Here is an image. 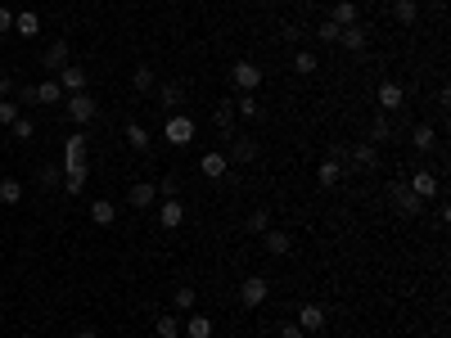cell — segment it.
Wrapping results in <instances>:
<instances>
[{
	"mask_svg": "<svg viewBox=\"0 0 451 338\" xmlns=\"http://www.w3.org/2000/svg\"><path fill=\"white\" fill-rule=\"evenodd\" d=\"M14 32H18V36H28V41H32V36L41 32V18H36L32 9H23V14H14Z\"/></svg>",
	"mask_w": 451,
	"mask_h": 338,
	"instance_id": "24",
	"label": "cell"
},
{
	"mask_svg": "<svg viewBox=\"0 0 451 338\" xmlns=\"http://www.w3.org/2000/svg\"><path fill=\"white\" fill-rule=\"evenodd\" d=\"M266 231H271V212L258 208V212L249 216V235H266Z\"/></svg>",
	"mask_w": 451,
	"mask_h": 338,
	"instance_id": "34",
	"label": "cell"
},
{
	"mask_svg": "<svg viewBox=\"0 0 451 338\" xmlns=\"http://www.w3.org/2000/svg\"><path fill=\"white\" fill-rule=\"evenodd\" d=\"M393 140V122H388V117H375L370 122V144H388Z\"/></svg>",
	"mask_w": 451,
	"mask_h": 338,
	"instance_id": "32",
	"label": "cell"
},
{
	"mask_svg": "<svg viewBox=\"0 0 451 338\" xmlns=\"http://www.w3.org/2000/svg\"><path fill=\"white\" fill-rule=\"evenodd\" d=\"M280 41H302V28H280Z\"/></svg>",
	"mask_w": 451,
	"mask_h": 338,
	"instance_id": "45",
	"label": "cell"
},
{
	"mask_svg": "<svg viewBox=\"0 0 451 338\" xmlns=\"http://www.w3.org/2000/svg\"><path fill=\"white\" fill-rule=\"evenodd\" d=\"M9 131H14V140H32V136H36V122H28V117H18V122L9 127Z\"/></svg>",
	"mask_w": 451,
	"mask_h": 338,
	"instance_id": "40",
	"label": "cell"
},
{
	"mask_svg": "<svg viewBox=\"0 0 451 338\" xmlns=\"http://www.w3.org/2000/svg\"><path fill=\"white\" fill-rule=\"evenodd\" d=\"M280 338H302V330L298 325H280Z\"/></svg>",
	"mask_w": 451,
	"mask_h": 338,
	"instance_id": "47",
	"label": "cell"
},
{
	"mask_svg": "<svg viewBox=\"0 0 451 338\" xmlns=\"http://www.w3.org/2000/svg\"><path fill=\"white\" fill-rule=\"evenodd\" d=\"M0 203H5V208H14V203H23V185L14 176H5L0 180Z\"/></svg>",
	"mask_w": 451,
	"mask_h": 338,
	"instance_id": "26",
	"label": "cell"
},
{
	"mask_svg": "<svg viewBox=\"0 0 451 338\" xmlns=\"http://www.w3.org/2000/svg\"><path fill=\"white\" fill-rule=\"evenodd\" d=\"M91 221H95V226H113V221H118V208H113L108 199H95V203H91Z\"/></svg>",
	"mask_w": 451,
	"mask_h": 338,
	"instance_id": "22",
	"label": "cell"
},
{
	"mask_svg": "<svg viewBox=\"0 0 451 338\" xmlns=\"http://www.w3.org/2000/svg\"><path fill=\"white\" fill-rule=\"evenodd\" d=\"M64 163H86V136H68V144H64Z\"/></svg>",
	"mask_w": 451,
	"mask_h": 338,
	"instance_id": "27",
	"label": "cell"
},
{
	"mask_svg": "<svg viewBox=\"0 0 451 338\" xmlns=\"http://www.w3.org/2000/svg\"><path fill=\"white\" fill-rule=\"evenodd\" d=\"M226 163H230L226 153H217V149H208V153H203V158H199V172H208V176L217 180V176H226Z\"/></svg>",
	"mask_w": 451,
	"mask_h": 338,
	"instance_id": "20",
	"label": "cell"
},
{
	"mask_svg": "<svg viewBox=\"0 0 451 338\" xmlns=\"http://www.w3.org/2000/svg\"><path fill=\"white\" fill-rule=\"evenodd\" d=\"M86 172H91L86 163H64V190L68 194H81V190H86Z\"/></svg>",
	"mask_w": 451,
	"mask_h": 338,
	"instance_id": "12",
	"label": "cell"
},
{
	"mask_svg": "<svg viewBox=\"0 0 451 338\" xmlns=\"http://www.w3.org/2000/svg\"><path fill=\"white\" fill-rule=\"evenodd\" d=\"M18 117H23L18 113V100H0V127H14Z\"/></svg>",
	"mask_w": 451,
	"mask_h": 338,
	"instance_id": "36",
	"label": "cell"
},
{
	"mask_svg": "<svg viewBox=\"0 0 451 338\" xmlns=\"http://www.w3.org/2000/svg\"><path fill=\"white\" fill-rule=\"evenodd\" d=\"M68 64V41L59 36V41L45 45V54H41V68H64Z\"/></svg>",
	"mask_w": 451,
	"mask_h": 338,
	"instance_id": "14",
	"label": "cell"
},
{
	"mask_svg": "<svg viewBox=\"0 0 451 338\" xmlns=\"http://www.w3.org/2000/svg\"><path fill=\"white\" fill-rule=\"evenodd\" d=\"M266 293H271V284H266L262 275H249V280L239 284V303H244V307H262Z\"/></svg>",
	"mask_w": 451,
	"mask_h": 338,
	"instance_id": "6",
	"label": "cell"
},
{
	"mask_svg": "<svg viewBox=\"0 0 451 338\" xmlns=\"http://www.w3.org/2000/svg\"><path fill=\"white\" fill-rule=\"evenodd\" d=\"M411 144H416L420 153H429V149H438V131H433L429 122H420L416 131H411Z\"/></svg>",
	"mask_w": 451,
	"mask_h": 338,
	"instance_id": "19",
	"label": "cell"
},
{
	"mask_svg": "<svg viewBox=\"0 0 451 338\" xmlns=\"http://www.w3.org/2000/svg\"><path fill=\"white\" fill-rule=\"evenodd\" d=\"M230 158H235V163H253V158H258V140L235 136V140H230Z\"/></svg>",
	"mask_w": 451,
	"mask_h": 338,
	"instance_id": "15",
	"label": "cell"
},
{
	"mask_svg": "<svg viewBox=\"0 0 451 338\" xmlns=\"http://www.w3.org/2000/svg\"><path fill=\"white\" fill-rule=\"evenodd\" d=\"M330 23H338V28H352V23H357V5H352V0H338L334 14H330Z\"/></svg>",
	"mask_w": 451,
	"mask_h": 338,
	"instance_id": "29",
	"label": "cell"
},
{
	"mask_svg": "<svg viewBox=\"0 0 451 338\" xmlns=\"http://www.w3.org/2000/svg\"><path fill=\"white\" fill-rule=\"evenodd\" d=\"M185 334L190 338H212V316H190L185 320Z\"/></svg>",
	"mask_w": 451,
	"mask_h": 338,
	"instance_id": "31",
	"label": "cell"
},
{
	"mask_svg": "<svg viewBox=\"0 0 451 338\" xmlns=\"http://www.w3.org/2000/svg\"><path fill=\"white\" fill-rule=\"evenodd\" d=\"M0 32H14V14H9L5 5H0Z\"/></svg>",
	"mask_w": 451,
	"mask_h": 338,
	"instance_id": "44",
	"label": "cell"
},
{
	"mask_svg": "<svg viewBox=\"0 0 451 338\" xmlns=\"http://www.w3.org/2000/svg\"><path fill=\"white\" fill-rule=\"evenodd\" d=\"M393 18L401 23V28H411V23L420 18V5H416V0H397V5H393Z\"/></svg>",
	"mask_w": 451,
	"mask_h": 338,
	"instance_id": "25",
	"label": "cell"
},
{
	"mask_svg": "<svg viewBox=\"0 0 451 338\" xmlns=\"http://www.w3.org/2000/svg\"><path fill=\"white\" fill-rule=\"evenodd\" d=\"M212 122L222 127V131L235 127V100H222V104H217V108H212Z\"/></svg>",
	"mask_w": 451,
	"mask_h": 338,
	"instance_id": "28",
	"label": "cell"
},
{
	"mask_svg": "<svg viewBox=\"0 0 451 338\" xmlns=\"http://www.w3.org/2000/svg\"><path fill=\"white\" fill-rule=\"evenodd\" d=\"M59 72H64V77H59V86H64L68 95H81V91H86V68H81V64H64Z\"/></svg>",
	"mask_w": 451,
	"mask_h": 338,
	"instance_id": "9",
	"label": "cell"
},
{
	"mask_svg": "<svg viewBox=\"0 0 451 338\" xmlns=\"http://www.w3.org/2000/svg\"><path fill=\"white\" fill-rule=\"evenodd\" d=\"M230 81H235V91H239V95H253V91L262 86V68L244 59V64H235V68H230Z\"/></svg>",
	"mask_w": 451,
	"mask_h": 338,
	"instance_id": "3",
	"label": "cell"
},
{
	"mask_svg": "<svg viewBox=\"0 0 451 338\" xmlns=\"http://www.w3.org/2000/svg\"><path fill=\"white\" fill-rule=\"evenodd\" d=\"M77 338H100V334H95V330H81V334H77Z\"/></svg>",
	"mask_w": 451,
	"mask_h": 338,
	"instance_id": "48",
	"label": "cell"
},
{
	"mask_svg": "<svg viewBox=\"0 0 451 338\" xmlns=\"http://www.w3.org/2000/svg\"><path fill=\"white\" fill-rule=\"evenodd\" d=\"M352 167H379V144H370V140L352 144V149H348V163H343V172H352Z\"/></svg>",
	"mask_w": 451,
	"mask_h": 338,
	"instance_id": "5",
	"label": "cell"
},
{
	"mask_svg": "<svg viewBox=\"0 0 451 338\" xmlns=\"http://www.w3.org/2000/svg\"><path fill=\"white\" fill-rule=\"evenodd\" d=\"M294 72L312 77V72H316V54H312V50H298V54H294Z\"/></svg>",
	"mask_w": 451,
	"mask_h": 338,
	"instance_id": "37",
	"label": "cell"
},
{
	"mask_svg": "<svg viewBox=\"0 0 451 338\" xmlns=\"http://www.w3.org/2000/svg\"><path fill=\"white\" fill-rule=\"evenodd\" d=\"M316 180H321L325 190H334L338 180H343V163H334V158H325L321 167H316Z\"/></svg>",
	"mask_w": 451,
	"mask_h": 338,
	"instance_id": "16",
	"label": "cell"
},
{
	"mask_svg": "<svg viewBox=\"0 0 451 338\" xmlns=\"http://www.w3.org/2000/svg\"><path fill=\"white\" fill-rule=\"evenodd\" d=\"M375 100H379V108H384V113H397V108L406 104V91H401L397 81H384V86H379V95H375Z\"/></svg>",
	"mask_w": 451,
	"mask_h": 338,
	"instance_id": "11",
	"label": "cell"
},
{
	"mask_svg": "<svg viewBox=\"0 0 451 338\" xmlns=\"http://www.w3.org/2000/svg\"><path fill=\"white\" fill-rule=\"evenodd\" d=\"M338 32H343V28H338V23H330V18L316 28V36H321V41H338Z\"/></svg>",
	"mask_w": 451,
	"mask_h": 338,
	"instance_id": "41",
	"label": "cell"
},
{
	"mask_svg": "<svg viewBox=\"0 0 451 338\" xmlns=\"http://www.w3.org/2000/svg\"><path fill=\"white\" fill-rule=\"evenodd\" d=\"M131 86H136V95H149L158 81H154V68L149 64H136V72H131Z\"/></svg>",
	"mask_w": 451,
	"mask_h": 338,
	"instance_id": "23",
	"label": "cell"
},
{
	"mask_svg": "<svg viewBox=\"0 0 451 338\" xmlns=\"http://www.w3.org/2000/svg\"><path fill=\"white\" fill-rule=\"evenodd\" d=\"M338 45H348L352 54H361V50H365V28H361V23L343 28V32H338Z\"/></svg>",
	"mask_w": 451,
	"mask_h": 338,
	"instance_id": "18",
	"label": "cell"
},
{
	"mask_svg": "<svg viewBox=\"0 0 451 338\" xmlns=\"http://www.w3.org/2000/svg\"><path fill=\"white\" fill-rule=\"evenodd\" d=\"M262 244H266V252H271V257H285V252L294 248V239H289L285 231H266V235H262Z\"/></svg>",
	"mask_w": 451,
	"mask_h": 338,
	"instance_id": "17",
	"label": "cell"
},
{
	"mask_svg": "<svg viewBox=\"0 0 451 338\" xmlns=\"http://www.w3.org/2000/svg\"><path fill=\"white\" fill-rule=\"evenodd\" d=\"M406 185H411V194H416L420 203H429V199H443V180H438L433 172H416V176L406 180Z\"/></svg>",
	"mask_w": 451,
	"mask_h": 338,
	"instance_id": "4",
	"label": "cell"
},
{
	"mask_svg": "<svg viewBox=\"0 0 451 338\" xmlns=\"http://www.w3.org/2000/svg\"><path fill=\"white\" fill-rule=\"evenodd\" d=\"M9 91H14V77H9V72L0 68V95H9Z\"/></svg>",
	"mask_w": 451,
	"mask_h": 338,
	"instance_id": "46",
	"label": "cell"
},
{
	"mask_svg": "<svg viewBox=\"0 0 451 338\" xmlns=\"http://www.w3.org/2000/svg\"><path fill=\"white\" fill-rule=\"evenodd\" d=\"M235 113H239V117H258V113H262V104L253 100V95H239V100H235Z\"/></svg>",
	"mask_w": 451,
	"mask_h": 338,
	"instance_id": "38",
	"label": "cell"
},
{
	"mask_svg": "<svg viewBox=\"0 0 451 338\" xmlns=\"http://www.w3.org/2000/svg\"><path fill=\"white\" fill-rule=\"evenodd\" d=\"M154 199H158V185H149V180H136V185H131V194H127L131 208H154Z\"/></svg>",
	"mask_w": 451,
	"mask_h": 338,
	"instance_id": "13",
	"label": "cell"
},
{
	"mask_svg": "<svg viewBox=\"0 0 451 338\" xmlns=\"http://www.w3.org/2000/svg\"><path fill=\"white\" fill-rule=\"evenodd\" d=\"M64 100V86H59V81H41V86H36V104H59Z\"/></svg>",
	"mask_w": 451,
	"mask_h": 338,
	"instance_id": "30",
	"label": "cell"
},
{
	"mask_svg": "<svg viewBox=\"0 0 451 338\" xmlns=\"http://www.w3.org/2000/svg\"><path fill=\"white\" fill-rule=\"evenodd\" d=\"M388 199H393V208H397L401 216H420V212H424V203L411 194L406 180H393V185H388Z\"/></svg>",
	"mask_w": 451,
	"mask_h": 338,
	"instance_id": "2",
	"label": "cell"
},
{
	"mask_svg": "<svg viewBox=\"0 0 451 338\" xmlns=\"http://www.w3.org/2000/svg\"><path fill=\"white\" fill-rule=\"evenodd\" d=\"M158 190H163V194H167V199H176V190H181V180H176V176H163V180H158Z\"/></svg>",
	"mask_w": 451,
	"mask_h": 338,
	"instance_id": "43",
	"label": "cell"
},
{
	"mask_svg": "<svg viewBox=\"0 0 451 338\" xmlns=\"http://www.w3.org/2000/svg\"><path fill=\"white\" fill-rule=\"evenodd\" d=\"M172 303H176V311H190V307H194V289H190V284H181Z\"/></svg>",
	"mask_w": 451,
	"mask_h": 338,
	"instance_id": "39",
	"label": "cell"
},
{
	"mask_svg": "<svg viewBox=\"0 0 451 338\" xmlns=\"http://www.w3.org/2000/svg\"><path fill=\"white\" fill-rule=\"evenodd\" d=\"M59 180H64V176H59V167H55V163H45V167H41V185H50V190H55Z\"/></svg>",
	"mask_w": 451,
	"mask_h": 338,
	"instance_id": "42",
	"label": "cell"
},
{
	"mask_svg": "<svg viewBox=\"0 0 451 338\" xmlns=\"http://www.w3.org/2000/svg\"><path fill=\"white\" fill-rule=\"evenodd\" d=\"M127 144H131V149H149V131H144L140 122H131L127 127Z\"/></svg>",
	"mask_w": 451,
	"mask_h": 338,
	"instance_id": "33",
	"label": "cell"
},
{
	"mask_svg": "<svg viewBox=\"0 0 451 338\" xmlns=\"http://www.w3.org/2000/svg\"><path fill=\"white\" fill-rule=\"evenodd\" d=\"M64 108H68V117H72V122H91V117L100 113V104H95L86 91H81V95H68V104H64Z\"/></svg>",
	"mask_w": 451,
	"mask_h": 338,
	"instance_id": "7",
	"label": "cell"
},
{
	"mask_svg": "<svg viewBox=\"0 0 451 338\" xmlns=\"http://www.w3.org/2000/svg\"><path fill=\"white\" fill-rule=\"evenodd\" d=\"M163 140L172 144V149H185V144L194 140V117H185V113H167V122H163Z\"/></svg>",
	"mask_w": 451,
	"mask_h": 338,
	"instance_id": "1",
	"label": "cell"
},
{
	"mask_svg": "<svg viewBox=\"0 0 451 338\" xmlns=\"http://www.w3.org/2000/svg\"><path fill=\"white\" fill-rule=\"evenodd\" d=\"M154 330H158V338H176V334H181V320H176V316H158Z\"/></svg>",
	"mask_w": 451,
	"mask_h": 338,
	"instance_id": "35",
	"label": "cell"
},
{
	"mask_svg": "<svg viewBox=\"0 0 451 338\" xmlns=\"http://www.w3.org/2000/svg\"><path fill=\"white\" fill-rule=\"evenodd\" d=\"M294 325H298L302 334H316V330H325V307H321V303H302V307H298V320H294Z\"/></svg>",
	"mask_w": 451,
	"mask_h": 338,
	"instance_id": "8",
	"label": "cell"
},
{
	"mask_svg": "<svg viewBox=\"0 0 451 338\" xmlns=\"http://www.w3.org/2000/svg\"><path fill=\"white\" fill-rule=\"evenodd\" d=\"M433 5H447V0H433Z\"/></svg>",
	"mask_w": 451,
	"mask_h": 338,
	"instance_id": "49",
	"label": "cell"
},
{
	"mask_svg": "<svg viewBox=\"0 0 451 338\" xmlns=\"http://www.w3.org/2000/svg\"><path fill=\"white\" fill-rule=\"evenodd\" d=\"M154 95H158V104H163L167 113L185 104V86H181V81H163V86H154Z\"/></svg>",
	"mask_w": 451,
	"mask_h": 338,
	"instance_id": "10",
	"label": "cell"
},
{
	"mask_svg": "<svg viewBox=\"0 0 451 338\" xmlns=\"http://www.w3.org/2000/svg\"><path fill=\"white\" fill-rule=\"evenodd\" d=\"M158 221H163V226H167V231H176V226H181V221H185V208H181V203H176V199H167V203H163V208H158Z\"/></svg>",
	"mask_w": 451,
	"mask_h": 338,
	"instance_id": "21",
	"label": "cell"
}]
</instances>
